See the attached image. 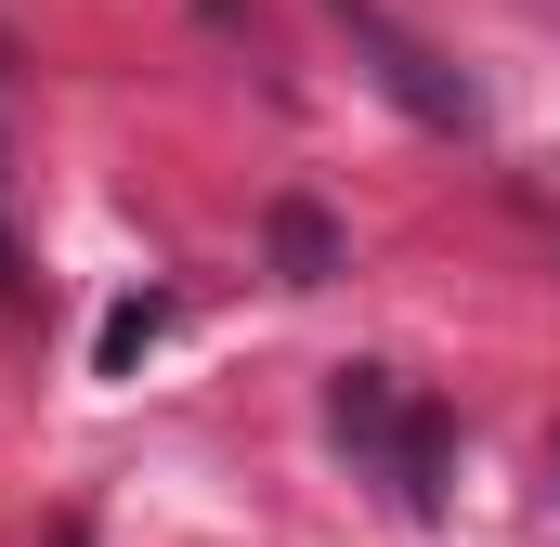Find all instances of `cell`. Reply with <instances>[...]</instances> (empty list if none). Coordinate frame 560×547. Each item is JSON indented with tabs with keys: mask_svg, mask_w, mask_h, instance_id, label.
<instances>
[{
	"mask_svg": "<svg viewBox=\"0 0 560 547\" xmlns=\"http://www.w3.org/2000/svg\"><path fill=\"white\" fill-rule=\"evenodd\" d=\"M52 547H92V535H79V522H66V535H52Z\"/></svg>",
	"mask_w": 560,
	"mask_h": 547,
	"instance_id": "5",
	"label": "cell"
},
{
	"mask_svg": "<svg viewBox=\"0 0 560 547\" xmlns=\"http://www.w3.org/2000/svg\"><path fill=\"white\" fill-rule=\"evenodd\" d=\"M326 13L352 26V53L378 66V92H392V105H405L418 131H469V79H456V66H443L430 39H405V26H392L378 0H326Z\"/></svg>",
	"mask_w": 560,
	"mask_h": 547,
	"instance_id": "2",
	"label": "cell"
},
{
	"mask_svg": "<svg viewBox=\"0 0 560 547\" xmlns=\"http://www.w3.org/2000/svg\"><path fill=\"white\" fill-rule=\"evenodd\" d=\"M275 274L287 287H326V274H339V222H326L313 196H275Z\"/></svg>",
	"mask_w": 560,
	"mask_h": 547,
	"instance_id": "3",
	"label": "cell"
},
{
	"mask_svg": "<svg viewBox=\"0 0 560 547\" xmlns=\"http://www.w3.org/2000/svg\"><path fill=\"white\" fill-rule=\"evenodd\" d=\"M326 430L392 482V509H430V496H443V417H430L392 365H339V379H326Z\"/></svg>",
	"mask_w": 560,
	"mask_h": 547,
	"instance_id": "1",
	"label": "cell"
},
{
	"mask_svg": "<svg viewBox=\"0 0 560 547\" xmlns=\"http://www.w3.org/2000/svg\"><path fill=\"white\" fill-rule=\"evenodd\" d=\"M156 326H170V300H156V287H143V300H118V313H105V339H92V365H105V379H131L143 352H156Z\"/></svg>",
	"mask_w": 560,
	"mask_h": 547,
	"instance_id": "4",
	"label": "cell"
}]
</instances>
